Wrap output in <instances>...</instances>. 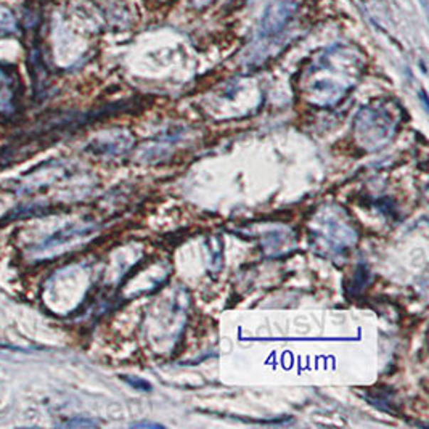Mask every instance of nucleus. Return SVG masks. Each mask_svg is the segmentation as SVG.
I'll return each mask as SVG.
<instances>
[{
  "mask_svg": "<svg viewBox=\"0 0 429 429\" xmlns=\"http://www.w3.org/2000/svg\"><path fill=\"white\" fill-rule=\"evenodd\" d=\"M364 58L351 47H333L317 57L302 74V90L310 102L333 105L356 84Z\"/></svg>",
  "mask_w": 429,
  "mask_h": 429,
  "instance_id": "1",
  "label": "nucleus"
},
{
  "mask_svg": "<svg viewBox=\"0 0 429 429\" xmlns=\"http://www.w3.org/2000/svg\"><path fill=\"white\" fill-rule=\"evenodd\" d=\"M315 241L319 251H323L327 256H332V254L346 251V248L354 245L356 238L346 223L338 221L334 216H327V219L319 223Z\"/></svg>",
  "mask_w": 429,
  "mask_h": 429,
  "instance_id": "2",
  "label": "nucleus"
},
{
  "mask_svg": "<svg viewBox=\"0 0 429 429\" xmlns=\"http://www.w3.org/2000/svg\"><path fill=\"white\" fill-rule=\"evenodd\" d=\"M359 135L364 142H373L375 145H381L393 134V116L383 108L364 110L359 116Z\"/></svg>",
  "mask_w": 429,
  "mask_h": 429,
  "instance_id": "3",
  "label": "nucleus"
},
{
  "mask_svg": "<svg viewBox=\"0 0 429 429\" xmlns=\"http://www.w3.org/2000/svg\"><path fill=\"white\" fill-rule=\"evenodd\" d=\"M291 16H293V7H291V4L283 2L273 5V7L267 11L263 26H260L259 41L267 43L270 42L273 37H278L285 31L286 24L290 23Z\"/></svg>",
  "mask_w": 429,
  "mask_h": 429,
  "instance_id": "4",
  "label": "nucleus"
},
{
  "mask_svg": "<svg viewBox=\"0 0 429 429\" xmlns=\"http://www.w3.org/2000/svg\"><path fill=\"white\" fill-rule=\"evenodd\" d=\"M93 232L92 227H71L66 230H61V232L55 233L51 240H47L46 243L41 246V250H52V248H58L68 243H74L80 238H85Z\"/></svg>",
  "mask_w": 429,
  "mask_h": 429,
  "instance_id": "5",
  "label": "nucleus"
},
{
  "mask_svg": "<svg viewBox=\"0 0 429 429\" xmlns=\"http://www.w3.org/2000/svg\"><path fill=\"white\" fill-rule=\"evenodd\" d=\"M124 379H126V381L130 384V386L132 388H135V389H139V391H150L152 389V386L150 384H148L147 381H143V379H140V378H127V376H124Z\"/></svg>",
  "mask_w": 429,
  "mask_h": 429,
  "instance_id": "6",
  "label": "nucleus"
},
{
  "mask_svg": "<svg viewBox=\"0 0 429 429\" xmlns=\"http://www.w3.org/2000/svg\"><path fill=\"white\" fill-rule=\"evenodd\" d=\"M95 421H89V420H73V421H66L63 423V426H95Z\"/></svg>",
  "mask_w": 429,
  "mask_h": 429,
  "instance_id": "7",
  "label": "nucleus"
},
{
  "mask_svg": "<svg viewBox=\"0 0 429 429\" xmlns=\"http://www.w3.org/2000/svg\"><path fill=\"white\" fill-rule=\"evenodd\" d=\"M135 428H161L159 425H152V423H139V425H134Z\"/></svg>",
  "mask_w": 429,
  "mask_h": 429,
  "instance_id": "8",
  "label": "nucleus"
},
{
  "mask_svg": "<svg viewBox=\"0 0 429 429\" xmlns=\"http://www.w3.org/2000/svg\"><path fill=\"white\" fill-rule=\"evenodd\" d=\"M211 2H213V0H195V4L200 5V7H203V5H208Z\"/></svg>",
  "mask_w": 429,
  "mask_h": 429,
  "instance_id": "9",
  "label": "nucleus"
}]
</instances>
